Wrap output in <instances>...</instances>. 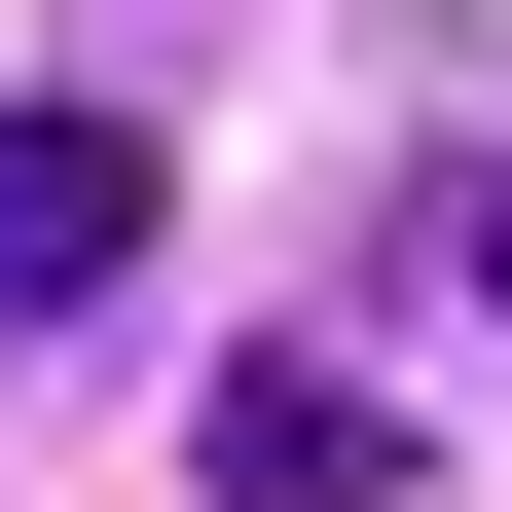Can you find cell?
I'll list each match as a JSON object with an SVG mask.
<instances>
[{
  "label": "cell",
  "instance_id": "6da1fadb",
  "mask_svg": "<svg viewBox=\"0 0 512 512\" xmlns=\"http://www.w3.org/2000/svg\"><path fill=\"white\" fill-rule=\"evenodd\" d=\"M183 476H220V512H366V476H403V403H366L330 330H256V366H220V439H183Z\"/></svg>",
  "mask_w": 512,
  "mask_h": 512
},
{
  "label": "cell",
  "instance_id": "7a4b0ae2",
  "mask_svg": "<svg viewBox=\"0 0 512 512\" xmlns=\"http://www.w3.org/2000/svg\"><path fill=\"white\" fill-rule=\"evenodd\" d=\"M110 256H147V147L110 110H0V330H74Z\"/></svg>",
  "mask_w": 512,
  "mask_h": 512
},
{
  "label": "cell",
  "instance_id": "3957f363",
  "mask_svg": "<svg viewBox=\"0 0 512 512\" xmlns=\"http://www.w3.org/2000/svg\"><path fill=\"white\" fill-rule=\"evenodd\" d=\"M476 256H512V183H476Z\"/></svg>",
  "mask_w": 512,
  "mask_h": 512
}]
</instances>
